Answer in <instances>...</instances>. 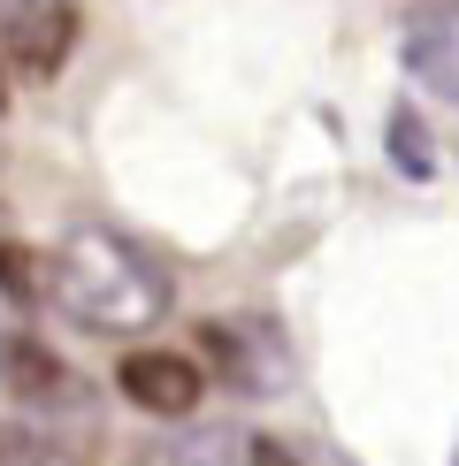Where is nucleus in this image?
I'll return each instance as SVG.
<instances>
[{
	"mask_svg": "<svg viewBox=\"0 0 459 466\" xmlns=\"http://www.w3.org/2000/svg\"><path fill=\"white\" fill-rule=\"evenodd\" d=\"M76 31H85L76 0H8L0 8V54H8L15 85H46L76 54Z\"/></svg>",
	"mask_w": 459,
	"mask_h": 466,
	"instance_id": "f257e3e1",
	"label": "nucleus"
},
{
	"mask_svg": "<svg viewBox=\"0 0 459 466\" xmlns=\"http://www.w3.org/2000/svg\"><path fill=\"white\" fill-rule=\"evenodd\" d=\"M115 390H123L138 413L153 420H184L191 405L207 398V375L191 352H168V344H146V352H123V367H115Z\"/></svg>",
	"mask_w": 459,
	"mask_h": 466,
	"instance_id": "f03ea898",
	"label": "nucleus"
},
{
	"mask_svg": "<svg viewBox=\"0 0 459 466\" xmlns=\"http://www.w3.org/2000/svg\"><path fill=\"white\" fill-rule=\"evenodd\" d=\"M38 268H46V260H31L24 245H0V283H8L15 299H38V290H46V276H38Z\"/></svg>",
	"mask_w": 459,
	"mask_h": 466,
	"instance_id": "7ed1b4c3",
	"label": "nucleus"
},
{
	"mask_svg": "<svg viewBox=\"0 0 459 466\" xmlns=\"http://www.w3.org/2000/svg\"><path fill=\"white\" fill-rule=\"evenodd\" d=\"M8 100H15V69H8V54H0V115H8Z\"/></svg>",
	"mask_w": 459,
	"mask_h": 466,
	"instance_id": "20e7f679",
	"label": "nucleus"
},
{
	"mask_svg": "<svg viewBox=\"0 0 459 466\" xmlns=\"http://www.w3.org/2000/svg\"><path fill=\"white\" fill-rule=\"evenodd\" d=\"M0 8H8V0H0Z\"/></svg>",
	"mask_w": 459,
	"mask_h": 466,
	"instance_id": "39448f33",
	"label": "nucleus"
},
{
	"mask_svg": "<svg viewBox=\"0 0 459 466\" xmlns=\"http://www.w3.org/2000/svg\"><path fill=\"white\" fill-rule=\"evenodd\" d=\"M0 443H8V436H0Z\"/></svg>",
	"mask_w": 459,
	"mask_h": 466,
	"instance_id": "423d86ee",
	"label": "nucleus"
}]
</instances>
